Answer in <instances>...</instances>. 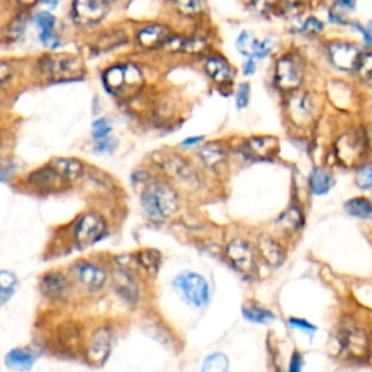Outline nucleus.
Segmentation results:
<instances>
[{"label":"nucleus","mask_w":372,"mask_h":372,"mask_svg":"<svg viewBox=\"0 0 372 372\" xmlns=\"http://www.w3.org/2000/svg\"><path fill=\"white\" fill-rule=\"evenodd\" d=\"M18 164L12 159L0 157V184H8L17 176Z\"/></svg>","instance_id":"de8ad7c7"},{"label":"nucleus","mask_w":372,"mask_h":372,"mask_svg":"<svg viewBox=\"0 0 372 372\" xmlns=\"http://www.w3.org/2000/svg\"><path fill=\"white\" fill-rule=\"evenodd\" d=\"M369 140L365 127H353L337 135L332 146L335 159L344 168H358L364 163L369 151Z\"/></svg>","instance_id":"0eeeda50"},{"label":"nucleus","mask_w":372,"mask_h":372,"mask_svg":"<svg viewBox=\"0 0 372 372\" xmlns=\"http://www.w3.org/2000/svg\"><path fill=\"white\" fill-rule=\"evenodd\" d=\"M106 3H112V2H117V0H105Z\"/></svg>","instance_id":"680f3d73"},{"label":"nucleus","mask_w":372,"mask_h":372,"mask_svg":"<svg viewBox=\"0 0 372 372\" xmlns=\"http://www.w3.org/2000/svg\"><path fill=\"white\" fill-rule=\"evenodd\" d=\"M339 342L342 352L353 358V360L358 361L365 360L368 355H371L372 339L364 327L360 326L344 327L340 332Z\"/></svg>","instance_id":"412c9836"},{"label":"nucleus","mask_w":372,"mask_h":372,"mask_svg":"<svg viewBox=\"0 0 372 372\" xmlns=\"http://www.w3.org/2000/svg\"><path fill=\"white\" fill-rule=\"evenodd\" d=\"M41 72L47 77L56 81L77 80L85 75V66L79 57L73 54H56V56H44L39 61Z\"/></svg>","instance_id":"4468645a"},{"label":"nucleus","mask_w":372,"mask_h":372,"mask_svg":"<svg viewBox=\"0 0 372 372\" xmlns=\"http://www.w3.org/2000/svg\"><path fill=\"white\" fill-rule=\"evenodd\" d=\"M244 2H247V0H244Z\"/></svg>","instance_id":"69168bd1"},{"label":"nucleus","mask_w":372,"mask_h":372,"mask_svg":"<svg viewBox=\"0 0 372 372\" xmlns=\"http://www.w3.org/2000/svg\"><path fill=\"white\" fill-rule=\"evenodd\" d=\"M271 86L280 98L311 86V63L300 47H282L271 59Z\"/></svg>","instance_id":"f257e3e1"},{"label":"nucleus","mask_w":372,"mask_h":372,"mask_svg":"<svg viewBox=\"0 0 372 372\" xmlns=\"http://www.w3.org/2000/svg\"><path fill=\"white\" fill-rule=\"evenodd\" d=\"M228 264L246 278H252L257 273L256 251L251 242L244 239H233L224 249Z\"/></svg>","instance_id":"f3484780"},{"label":"nucleus","mask_w":372,"mask_h":372,"mask_svg":"<svg viewBox=\"0 0 372 372\" xmlns=\"http://www.w3.org/2000/svg\"><path fill=\"white\" fill-rule=\"evenodd\" d=\"M54 342L63 353H76L80 348L84 349L85 346L81 327L70 320L59 324L56 335H54Z\"/></svg>","instance_id":"bb28decb"},{"label":"nucleus","mask_w":372,"mask_h":372,"mask_svg":"<svg viewBox=\"0 0 372 372\" xmlns=\"http://www.w3.org/2000/svg\"><path fill=\"white\" fill-rule=\"evenodd\" d=\"M19 289L18 275L9 269H0V310L13 300Z\"/></svg>","instance_id":"2f4dec72"},{"label":"nucleus","mask_w":372,"mask_h":372,"mask_svg":"<svg viewBox=\"0 0 372 372\" xmlns=\"http://www.w3.org/2000/svg\"><path fill=\"white\" fill-rule=\"evenodd\" d=\"M257 252L260 257L264 259L265 264L271 268H280L284 265V262L286 259V252L285 247L281 244L278 239H275L271 234H259L257 237Z\"/></svg>","instance_id":"cd10ccee"},{"label":"nucleus","mask_w":372,"mask_h":372,"mask_svg":"<svg viewBox=\"0 0 372 372\" xmlns=\"http://www.w3.org/2000/svg\"><path fill=\"white\" fill-rule=\"evenodd\" d=\"M117 147H118V141L112 139V137H106V139L104 140L95 141L93 150L96 155H112L117 150Z\"/></svg>","instance_id":"3c124183"},{"label":"nucleus","mask_w":372,"mask_h":372,"mask_svg":"<svg viewBox=\"0 0 372 372\" xmlns=\"http://www.w3.org/2000/svg\"><path fill=\"white\" fill-rule=\"evenodd\" d=\"M201 72L213 89L222 95H230L239 81V67L234 64L223 51L218 48L199 61Z\"/></svg>","instance_id":"423d86ee"},{"label":"nucleus","mask_w":372,"mask_h":372,"mask_svg":"<svg viewBox=\"0 0 372 372\" xmlns=\"http://www.w3.org/2000/svg\"><path fill=\"white\" fill-rule=\"evenodd\" d=\"M127 43H128V37L126 35V32L119 31V30H114V31H109L106 34L104 32L99 37L98 48L101 51H108V50H112V48H118Z\"/></svg>","instance_id":"79ce46f5"},{"label":"nucleus","mask_w":372,"mask_h":372,"mask_svg":"<svg viewBox=\"0 0 372 372\" xmlns=\"http://www.w3.org/2000/svg\"><path fill=\"white\" fill-rule=\"evenodd\" d=\"M324 95L313 86L302 88L281 98L282 115L295 133H309L320 122Z\"/></svg>","instance_id":"f03ea898"},{"label":"nucleus","mask_w":372,"mask_h":372,"mask_svg":"<svg viewBox=\"0 0 372 372\" xmlns=\"http://www.w3.org/2000/svg\"><path fill=\"white\" fill-rule=\"evenodd\" d=\"M115 332L109 324L96 327L85 343V358L92 368H102L111 358Z\"/></svg>","instance_id":"2eb2a0df"},{"label":"nucleus","mask_w":372,"mask_h":372,"mask_svg":"<svg viewBox=\"0 0 372 372\" xmlns=\"http://www.w3.org/2000/svg\"><path fill=\"white\" fill-rule=\"evenodd\" d=\"M108 6L105 0H75L73 3V21L79 26H95L101 23L106 13Z\"/></svg>","instance_id":"393cba45"},{"label":"nucleus","mask_w":372,"mask_h":372,"mask_svg":"<svg viewBox=\"0 0 372 372\" xmlns=\"http://www.w3.org/2000/svg\"><path fill=\"white\" fill-rule=\"evenodd\" d=\"M18 2L25 8H31L38 2V0H18Z\"/></svg>","instance_id":"052dcab7"},{"label":"nucleus","mask_w":372,"mask_h":372,"mask_svg":"<svg viewBox=\"0 0 372 372\" xmlns=\"http://www.w3.org/2000/svg\"><path fill=\"white\" fill-rule=\"evenodd\" d=\"M112 285L117 295L127 302L135 306L140 300V282L137 278L135 271L115 266L111 273Z\"/></svg>","instance_id":"b1692460"},{"label":"nucleus","mask_w":372,"mask_h":372,"mask_svg":"<svg viewBox=\"0 0 372 372\" xmlns=\"http://www.w3.org/2000/svg\"><path fill=\"white\" fill-rule=\"evenodd\" d=\"M329 5L335 6L343 12L349 13V15H352V13L358 8V0H329Z\"/></svg>","instance_id":"5fc2aeb1"},{"label":"nucleus","mask_w":372,"mask_h":372,"mask_svg":"<svg viewBox=\"0 0 372 372\" xmlns=\"http://www.w3.org/2000/svg\"><path fill=\"white\" fill-rule=\"evenodd\" d=\"M335 184H336L335 175L326 168L315 166L311 169L309 175V185H310V190L313 195H317V197L327 195L330 189L335 186Z\"/></svg>","instance_id":"c756f323"},{"label":"nucleus","mask_w":372,"mask_h":372,"mask_svg":"<svg viewBox=\"0 0 372 372\" xmlns=\"http://www.w3.org/2000/svg\"><path fill=\"white\" fill-rule=\"evenodd\" d=\"M344 211L348 215L360 219H369L372 218V201L366 197H355L343 205Z\"/></svg>","instance_id":"58836bf2"},{"label":"nucleus","mask_w":372,"mask_h":372,"mask_svg":"<svg viewBox=\"0 0 372 372\" xmlns=\"http://www.w3.org/2000/svg\"><path fill=\"white\" fill-rule=\"evenodd\" d=\"M217 32L211 23L189 30H176L163 48L170 56L199 63L206 54L217 50Z\"/></svg>","instance_id":"20e7f679"},{"label":"nucleus","mask_w":372,"mask_h":372,"mask_svg":"<svg viewBox=\"0 0 372 372\" xmlns=\"http://www.w3.org/2000/svg\"><path fill=\"white\" fill-rule=\"evenodd\" d=\"M109 233L106 218L95 210L80 214L72 227V243L77 252H86L102 242Z\"/></svg>","instance_id":"1a4fd4ad"},{"label":"nucleus","mask_w":372,"mask_h":372,"mask_svg":"<svg viewBox=\"0 0 372 372\" xmlns=\"http://www.w3.org/2000/svg\"><path fill=\"white\" fill-rule=\"evenodd\" d=\"M164 2H166V0H164Z\"/></svg>","instance_id":"338daca9"},{"label":"nucleus","mask_w":372,"mask_h":372,"mask_svg":"<svg viewBox=\"0 0 372 372\" xmlns=\"http://www.w3.org/2000/svg\"><path fill=\"white\" fill-rule=\"evenodd\" d=\"M371 352H372V348H371Z\"/></svg>","instance_id":"0e129e2a"},{"label":"nucleus","mask_w":372,"mask_h":372,"mask_svg":"<svg viewBox=\"0 0 372 372\" xmlns=\"http://www.w3.org/2000/svg\"><path fill=\"white\" fill-rule=\"evenodd\" d=\"M304 211L301 210L300 205H291L289 208L282 213L278 218L277 224L285 231V233H297L302 227H304Z\"/></svg>","instance_id":"473e14b6"},{"label":"nucleus","mask_w":372,"mask_h":372,"mask_svg":"<svg viewBox=\"0 0 372 372\" xmlns=\"http://www.w3.org/2000/svg\"><path fill=\"white\" fill-rule=\"evenodd\" d=\"M173 291L189 307L202 309L210 302L211 288L208 281L197 272H182L172 280Z\"/></svg>","instance_id":"9d476101"},{"label":"nucleus","mask_w":372,"mask_h":372,"mask_svg":"<svg viewBox=\"0 0 372 372\" xmlns=\"http://www.w3.org/2000/svg\"><path fill=\"white\" fill-rule=\"evenodd\" d=\"M259 38L253 31L251 30H242L234 38V50L239 54L242 59L246 57H253L255 51L259 43Z\"/></svg>","instance_id":"72a5a7b5"},{"label":"nucleus","mask_w":372,"mask_h":372,"mask_svg":"<svg viewBox=\"0 0 372 372\" xmlns=\"http://www.w3.org/2000/svg\"><path fill=\"white\" fill-rule=\"evenodd\" d=\"M259 66H260V63L256 59H253V57L242 59V64H240V68H239V73L244 79H252L257 73Z\"/></svg>","instance_id":"603ef678"},{"label":"nucleus","mask_w":372,"mask_h":372,"mask_svg":"<svg viewBox=\"0 0 372 372\" xmlns=\"http://www.w3.org/2000/svg\"><path fill=\"white\" fill-rule=\"evenodd\" d=\"M153 161L166 179H172L175 182L190 188L199 186L202 182L201 173L195 164L176 151H156Z\"/></svg>","instance_id":"6e6552de"},{"label":"nucleus","mask_w":372,"mask_h":372,"mask_svg":"<svg viewBox=\"0 0 372 372\" xmlns=\"http://www.w3.org/2000/svg\"><path fill=\"white\" fill-rule=\"evenodd\" d=\"M144 85V75L135 64H115L104 73V86L111 95L137 93Z\"/></svg>","instance_id":"9b49d317"},{"label":"nucleus","mask_w":372,"mask_h":372,"mask_svg":"<svg viewBox=\"0 0 372 372\" xmlns=\"http://www.w3.org/2000/svg\"><path fill=\"white\" fill-rule=\"evenodd\" d=\"M12 76V68L8 63L0 61V86H3Z\"/></svg>","instance_id":"bf43d9fd"},{"label":"nucleus","mask_w":372,"mask_h":372,"mask_svg":"<svg viewBox=\"0 0 372 372\" xmlns=\"http://www.w3.org/2000/svg\"><path fill=\"white\" fill-rule=\"evenodd\" d=\"M352 77L355 79L356 85H372V48H364Z\"/></svg>","instance_id":"c9c22d12"},{"label":"nucleus","mask_w":372,"mask_h":372,"mask_svg":"<svg viewBox=\"0 0 372 372\" xmlns=\"http://www.w3.org/2000/svg\"><path fill=\"white\" fill-rule=\"evenodd\" d=\"M0 144H2V137H0Z\"/></svg>","instance_id":"e2e57ef3"},{"label":"nucleus","mask_w":372,"mask_h":372,"mask_svg":"<svg viewBox=\"0 0 372 372\" xmlns=\"http://www.w3.org/2000/svg\"><path fill=\"white\" fill-rule=\"evenodd\" d=\"M204 141H205V137L204 135H190V137H186L185 140H182L181 144H179V147L184 148V150L195 148V147L201 146Z\"/></svg>","instance_id":"4d7b16f0"},{"label":"nucleus","mask_w":372,"mask_h":372,"mask_svg":"<svg viewBox=\"0 0 372 372\" xmlns=\"http://www.w3.org/2000/svg\"><path fill=\"white\" fill-rule=\"evenodd\" d=\"M355 184L362 190L372 189V161H364L356 168Z\"/></svg>","instance_id":"a18cd8bd"},{"label":"nucleus","mask_w":372,"mask_h":372,"mask_svg":"<svg viewBox=\"0 0 372 372\" xmlns=\"http://www.w3.org/2000/svg\"><path fill=\"white\" fill-rule=\"evenodd\" d=\"M288 324L291 326L294 330H298V332L304 333L307 336L309 335L313 336L317 332V327L313 323H310L306 319H300V317H291V319L288 320Z\"/></svg>","instance_id":"8fccbe9b"},{"label":"nucleus","mask_w":372,"mask_h":372,"mask_svg":"<svg viewBox=\"0 0 372 372\" xmlns=\"http://www.w3.org/2000/svg\"><path fill=\"white\" fill-rule=\"evenodd\" d=\"M153 177H155V175L151 173L150 170H147V169H139V170H135L131 175V184H133L134 188H139L140 186L143 189Z\"/></svg>","instance_id":"864d4df0"},{"label":"nucleus","mask_w":372,"mask_h":372,"mask_svg":"<svg viewBox=\"0 0 372 372\" xmlns=\"http://www.w3.org/2000/svg\"><path fill=\"white\" fill-rule=\"evenodd\" d=\"M112 133V124L106 118H99L92 124V139L95 141H99L106 139Z\"/></svg>","instance_id":"49530a36"},{"label":"nucleus","mask_w":372,"mask_h":372,"mask_svg":"<svg viewBox=\"0 0 372 372\" xmlns=\"http://www.w3.org/2000/svg\"><path fill=\"white\" fill-rule=\"evenodd\" d=\"M319 43L329 68L340 76H353L364 51L360 41L346 37H323Z\"/></svg>","instance_id":"39448f33"},{"label":"nucleus","mask_w":372,"mask_h":372,"mask_svg":"<svg viewBox=\"0 0 372 372\" xmlns=\"http://www.w3.org/2000/svg\"><path fill=\"white\" fill-rule=\"evenodd\" d=\"M252 92H253V88L249 80L237 81L236 86H234L231 92L234 106H236L237 111H246V109L251 106Z\"/></svg>","instance_id":"ea45409f"},{"label":"nucleus","mask_w":372,"mask_h":372,"mask_svg":"<svg viewBox=\"0 0 372 372\" xmlns=\"http://www.w3.org/2000/svg\"><path fill=\"white\" fill-rule=\"evenodd\" d=\"M64 184L66 182L63 181L61 176L51 164L30 172L23 179V186L35 192V194H51V192H57L64 188Z\"/></svg>","instance_id":"4be33fe9"},{"label":"nucleus","mask_w":372,"mask_h":372,"mask_svg":"<svg viewBox=\"0 0 372 372\" xmlns=\"http://www.w3.org/2000/svg\"><path fill=\"white\" fill-rule=\"evenodd\" d=\"M43 351L38 346H17L5 355V366L15 372H30L39 361Z\"/></svg>","instance_id":"a878e982"},{"label":"nucleus","mask_w":372,"mask_h":372,"mask_svg":"<svg viewBox=\"0 0 372 372\" xmlns=\"http://www.w3.org/2000/svg\"><path fill=\"white\" fill-rule=\"evenodd\" d=\"M242 314L247 322L255 324H266L277 319V315L271 310L256 304V302H247V304H244L242 309Z\"/></svg>","instance_id":"4c0bfd02"},{"label":"nucleus","mask_w":372,"mask_h":372,"mask_svg":"<svg viewBox=\"0 0 372 372\" xmlns=\"http://www.w3.org/2000/svg\"><path fill=\"white\" fill-rule=\"evenodd\" d=\"M230 361L227 355L222 352H215L208 355L202 362L201 372H228Z\"/></svg>","instance_id":"37998d69"},{"label":"nucleus","mask_w":372,"mask_h":372,"mask_svg":"<svg viewBox=\"0 0 372 372\" xmlns=\"http://www.w3.org/2000/svg\"><path fill=\"white\" fill-rule=\"evenodd\" d=\"M140 205L147 219L164 223L181 208V197L169 179L153 177L140 192Z\"/></svg>","instance_id":"7ed1b4c3"},{"label":"nucleus","mask_w":372,"mask_h":372,"mask_svg":"<svg viewBox=\"0 0 372 372\" xmlns=\"http://www.w3.org/2000/svg\"><path fill=\"white\" fill-rule=\"evenodd\" d=\"M51 166L61 176L66 184H75L85 176V163L76 157H56L51 160Z\"/></svg>","instance_id":"c85d7f7f"},{"label":"nucleus","mask_w":372,"mask_h":372,"mask_svg":"<svg viewBox=\"0 0 372 372\" xmlns=\"http://www.w3.org/2000/svg\"><path fill=\"white\" fill-rule=\"evenodd\" d=\"M324 21H326V25L332 26V28H336V30H348L352 18H351L349 13L343 12V10L335 8V6L327 5Z\"/></svg>","instance_id":"a19ab883"},{"label":"nucleus","mask_w":372,"mask_h":372,"mask_svg":"<svg viewBox=\"0 0 372 372\" xmlns=\"http://www.w3.org/2000/svg\"><path fill=\"white\" fill-rule=\"evenodd\" d=\"M281 48H282V43L277 35L262 37V38H259V43H257L253 59H256L259 63H262L268 59H272Z\"/></svg>","instance_id":"e433bc0d"},{"label":"nucleus","mask_w":372,"mask_h":372,"mask_svg":"<svg viewBox=\"0 0 372 372\" xmlns=\"http://www.w3.org/2000/svg\"><path fill=\"white\" fill-rule=\"evenodd\" d=\"M39 293L52 304H66L75 297L76 284L68 273L52 269L39 278Z\"/></svg>","instance_id":"ddd939ff"},{"label":"nucleus","mask_w":372,"mask_h":372,"mask_svg":"<svg viewBox=\"0 0 372 372\" xmlns=\"http://www.w3.org/2000/svg\"><path fill=\"white\" fill-rule=\"evenodd\" d=\"M176 31L175 26L169 22L153 21L144 23L135 34V46L143 51L155 52L163 51L164 46Z\"/></svg>","instance_id":"a211bd4d"},{"label":"nucleus","mask_w":372,"mask_h":372,"mask_svg":"<svg viewBox=\"0 0 372 372\" xmlns=\"http://www.w3.org/2000/svg\"><path fill=\"white\" fill-rule=\"evenodd\" d=\"M35 23L43 34H50L54 32V26H56V18H54L50 12H39L35 17Z\"/></svg>","instance_id":"09e8293b"},{"label":"nucleus","mask_w":372,"mask_h":372,"mask_svg":"<svg viewBox=\"0 0 372 372\" xmlns=\"http://www.w3.org/2000/svg\"><path fill=\"white\" fill-rule=\"evenodd\" d=\"M352 34L360 37V43L364 48H372V21L361 22L352 19L348 28Z\"/></svg>","instance_id":"c03bdc74"},{"label":"nucleus","mask_w":372,"mask_h":372,"mask_svg":"<svg viewBox=\"0 0 372 372\" xmlns=\"http://www.w3.org/2000/svg\"><path fill=\"white\" fill-rule=\"evenodd\" d=\"M172 15L186 28H197L211 23L208 0H166Z\"/></svg>","instance_id":"dca6fc26"},{"label":"nucleus","mask_w":372,"mask_h":372,"mask_svg":"<svg viewBox=\"0 0 372 372\" xmlns=\"http://www.w3.org/2000/svg\"><path fill=\"white\" fill-rule=\"evenodd\" d=\"M197 159L201 166L213 173L223 172L227 166L230 147L224 140H208L197 147Z\"/></svg>","instance_id":"6ab92c4d"},{"label":"nucleus","mask_w":372,"mask_h":372,"mask_svg":"<svg viewBox=\"0 0 372 372\" xmlns=\"http://www.w3.org/2000/svg\"><path fill=\"white\" fill-rule=\"evenodd\" d=\"M326 21L311 12L294 19H289L288 26L289 34L309 41H320L323 37H326Z\"/></svg>","instance_id":"5701e85b"},{"label":"nucleus","mask_w":372,"mask_h":372,"mask_svg":"<svg viewBox=\"0 0 372 372\" xmlns=\"http://www.w3.org/2000/svg\"><path fill=\"white\" fill-rule=\"evenodd\" d=\"M137 264L148 277H156L161 265V253L157 249H143L135 253Z\"/></svg>","instance_id":"f704fd0d"},{"label":"nucleus","mask_w":372,"mask_h":372,"mask_svg":"<svg viewBox=\"0 0 372 372\" xmlns=\"http://www.w3.org/2000/svg\"><path fill=\"white\" fill-rule=\"evenodd\" d=\"M70 277L85 293L96 295L106 288L109 280H111V273L98 262L77 260L70 266Z\"/></svg>","instance_id":"f8f14e48"},{"label":"nucleus","mask_w":372,"mask_h":372,"mask_svg":"<svg viewBox=\"0 0 372 372\" xmlns=\"http://www.w3.org/2000/svg\"><path fill=\"white\" fill-rule=\"evenodd\" d=\"M43 44L51 50H56L60 46V37L56 32H50V34H43L39 35Z\"/></svg>","instance_id":"13d9d810"},{"label":"nucleus","mask_w":372,"mask_h":372,"mask_svg":"<svg viewBox=\"0 0 372 372\" xmlns=\"http://www.w3.org/2000/svg\"><path fill=\"white\" fill-rule=\"evenodd\" d=\"M315 2L317 0H278L277 18L289 21L306 15L314 8Z\"/></svg>","instance_id":"7c9ffc66"},{"label":"nucleus","mask_w":372,"mask_h":372,"mask_svg":"<svg viewBox=\"0 0 372 372\" xmlns=\"http://www.w3.org/2000/svg\"><path fill=\"white\" fill-rule=\"evenodd\" d=\"M242 155L251 160H272L280 153V139L269 134H256L240 144Z\"/></svg>","instance_id":"aec40b11"},{"label":"nucleus","mask_w":372,"mask_h":372,"mask_svg":"<svg viewBox=\"0 0 372 372\" xmlns=\"http://www.w3.org/2000/svg\"><path fill=\"white\" fill-rule=\"evenodd\" d=\"M302 368H304V356H302L301 352L295 351L291 360H289L288 372H302Z\"/></svg>","instance_id":"6e6d98bb"}]
</instances>
